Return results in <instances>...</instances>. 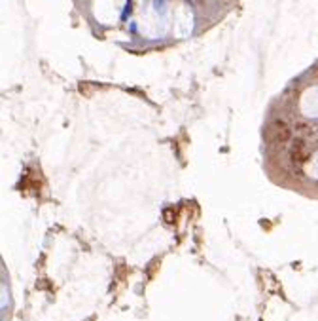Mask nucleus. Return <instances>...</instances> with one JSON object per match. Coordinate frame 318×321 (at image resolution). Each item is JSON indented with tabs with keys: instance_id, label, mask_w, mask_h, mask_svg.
<instances>
[{
	"instance_id": "obj_1",
	"label": "nucleus",
	"mask_w": 318,
	"mask_h": 321,
	"mask_svg": "<svg viewBox=\"0 0 318 321\" xmlns=\"http://www.w3.org/2000/svg\"><path fill=\"white\" fill-rule=\"evenodd\" d=\"M265 133H267V137H269L273 143H276V144H284V143H288L290 139H292V131H290L288 124L282 122V120L271 122Z\"/></svg>"
},
{
	"instance_id": "obj_2",
	"label": "nucleus",
	"mask_w": 318,
	"mask_h": 321,
	"mask_svg": "<svg viewBox=\"0 0 318 321\" xmlns=\"http://www.w3.org/2000/svg\"><path fill=\"white\" fill-rule=\"evenodd\" d=\"M290 158H292L294 164L301 165L305 164V162L311 158V150H309V146L305 144V141H295L292 144V148H290Z\"/></svg>"
},
{
	"instance_id": "obj_3",
	"label": "nucleus",
	"mask_w": 318,
	"mask_h": 321,
	"mask_svg": "<svg viewBox=\"0 0 318 321\" xmlns=\"http://www.w3.org/2000/svg\"><path fill=\"white\" fill-rule=\"evenodd\" d=\"M191 2H203V0H191Z\"/></svg>"
}]
</instances>
